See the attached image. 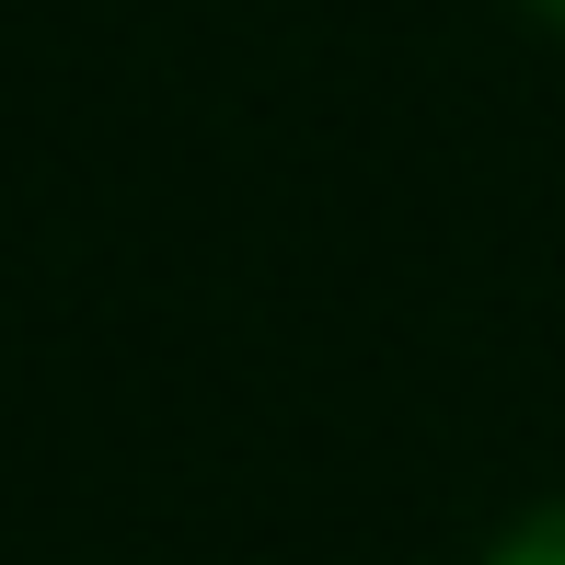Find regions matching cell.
Returning <instances> with one entry per match:
<instances>
[{"mask_svg": "<svg viewBox=\"0 0 565 565\" xmlns=\"http://www.w3.org/2000/svg\"><path fill=\"white\" fill-rule=\"evenodd\" d=\"M484 565H565V497H543L531 520H508L497 543H484Z\"/></svg>", "mask_w": 565, "mask_h": 565, "instance_id": "obj_1", "label": "cell"}, {"mask_svg": "<svg viewBox=\"0 0 565 565\" xmlns=\"http://www.w3.org/2000/svg\"><path fill=\"white\" fill-rule=\"evenodd\" d=\"M520 12H531V23H565V0H520Z\"/></svg>", "mask_w": 565, "mask_h": 565, "instance_id": "obj_2", "label": "cell"}]
</instances>
